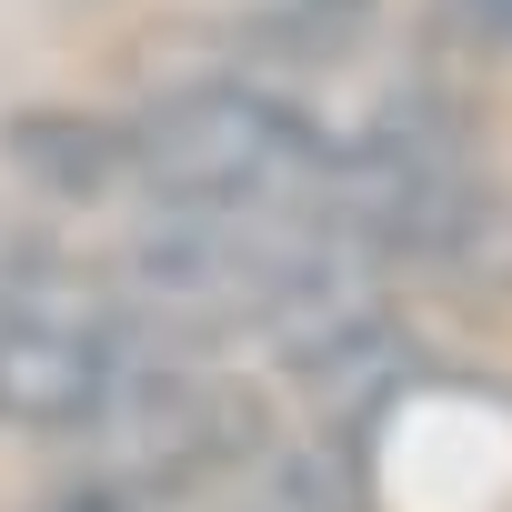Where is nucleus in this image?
I'll return each mask as SVG.
<instances>
[{"label": "nucleus", "instance_id": "20e7f679", "mask_svg": "<svg viewBox=\"0 0 512 512\" xmlns=\"http://www.w3.org/2000/svg\"><path fill=\"white\" fill-rule=\"evenodd\" d=\"M0 161H11L31 191L101 201L111 181H131V121H101V111H11Z\"/></svg>", "mask_w": 512, "mask_h": 512}, {"label": "nucleus", "instance_id": "f03ea898", "mask_svg": "<svg viewBox=\"0 0 512 512\" xmlns=\"http://www.w3.org/2000/svg\"><path fill=\"white\" fill-rule=\"evenodd\" d=\"M91 432L111 442V482L171 502V492H201L241 462H262L272 452V402L221 362H121Z\"/></svg>", "mask_w": 512, "mask_h": 512}, {"label": "nucleus", "instance_id": "7ed1b4c3", "mask_svg": "<svg viewBox=\"0 0 512 512\" xmlns=\"http://www.w3.org/2000/svg\"><path fill=\"white\" fill-rule=\"evenodd\" d=\"M121 362V332L81 302L0 312V432H91Z\"/></svg>", "mask_w": 512, "mask_h": 512}, {"label": "nucleus", "instance_id": "f257e3e1", "mask_svg": "<svg viewBox=\"0 0 512 512\" xmlns=\"http://www.w3.org/2000/svg\"><path fill=\"white\" fill-rule=\"evenodd\" d=\"M322 161V131L251 81H191L131 121V181L171 211H312Z\"/></svg>", "mask_w": 512, "mask_h": 512}, {"label": "nucleus", "instance_id": "423d86ee", "mask_svg": "<svg viewBox=\"0 0 512 512\" xmlns=\"http://www.w3.org/2000/svg\"><path fill=\"white\" fill-rule=\"evenodd\" d=\"M51 512H151V492H131V482H101V492H61Z\"/></svg>", "mask_w": 512, "mask_h": 512}, {"label": "nucleus", "instance_id": "39448f33", "mask_svg": "<svg viewBox=\"0 0 512 512\" xmlns=\"http://www.w3.org/2000/svg\"><path fill=\"white\" fill-rule=\"evenodd\" d=\"M442 21L482 51H512V0H442Z\"/></svg>", "mask_w": 512, "mask_h": 512}]
</instances>
